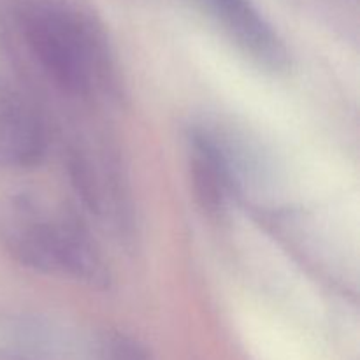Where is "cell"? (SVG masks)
<instances>
[{
    "label": "cell",
    "instance_id": "6da1fadb",
    "mask_svg": "<svg viewBox=\"0 0 360 360\" xmlns=\"http://www.w3.org/2000/svg\"><path fill=\"white\" fill-rule=\"evenodd\" d=\"M20 28L35 63L65 94L86 97L115 77L104 28L76 4L30 0L20 13Z\"/></svg>",
    "mask_w": 360,
    "mask_h": 360
},
{
    "label": "cell",
    "instance_id": "7a4b0ae2",
    "mask_svg": "<svg viewBox=\"0 0 360 360\" xmlns=\"http://www.w3.org/2000/svg\"><path fill=\"white\" fill-rule=\"evenodd\" d=\"M14 257L39 273L58 274L90 287H104L108 267L86 232L67 220H32L9 238Z\"/></svg>",
    "mask_w": 360,
    "mask_h": 360
},
{
    "label": "cell",
    "instance_id": "3957f363",
    "mask_svg": "<svg viewBox=\"0 0 360 360\" xmlns=\"http://www.w3.org/2000/svg\"><path fill=\"white\" fill-rule=\"evenodd\" d=\"M204 11L243 55L271 72L288 65L283 39L252 0H192Z\"/></svg>",
    "mask_w": 360,
    "mask_h": 360
},
{
    "label": "cell",
    "instance_id": "277c9868",
    "mask_svg": "<svg viewBox=\"0 0 360 360\" xmlns=\"http://www.w3.org/2000/svg\"><path fill=\"white\" fill-rule=\"evenodd\" d=\"M46 132L28 105L7 98L0 104V162L13 167H34L46 155Z\"/></svg>",
    "mask_w": 360,
    "mask_h": 360
},
{
    "label": "cell",
    "instance_id": "5b68a950",
    "mask_svg": "<svg viewBox=\"0 0 360 360\" xmlns=\"http://www.w3.org/2000/svg\"><path fill=\"white\" fill-rule=\"evenodd\" d=\"M190 178L199 206L210 217H221L236 192L232 179L217 150L200 127L190 134Z\"/></svg>",
    "mask_w": 360,
    "mask_h": 360
}]
</instances>
